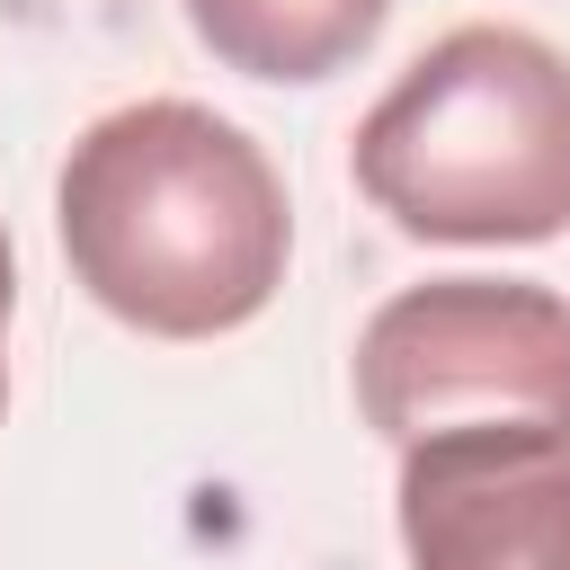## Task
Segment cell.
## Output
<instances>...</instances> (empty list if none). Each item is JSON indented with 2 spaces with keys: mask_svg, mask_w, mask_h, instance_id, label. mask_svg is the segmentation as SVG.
I'll return each instance as SVG.
<instances>
[{
  "mask_svg": "<svg viewBox=\"0 0 570 570\" xmlns=\"http://www.w3.org/2000/svg\"><path fill=\"white\" fill-rule=\"evenodd\" d=\"M347 160L410 240H552L570 232V53L472 18L365 107Z\"/></svg>",
  "mask_w": 570,
  "mask_h": 570,
  "instance_id": "obj_2",
  "label": "cell"
},
{
  "mask_svg": "<svg viewBox=\"0 0 570 570\" xmlns=\"http://www.w3.org/2000/svg\"><path fill=\"white\" fill-rule=\"evenodd\" d=\"M392 0H187V27L223 71L249 80H330L383 36Z\"/></svg>",
  "mask_w": 570,
  "mask_h": 570,
  "instance_id": "obj_5",
  "label": "cell"
},
{
  "mask_svg": "<svg viewBox=\"0 0 570 570\" xmlns=\"http://www.w3.org/2000/svg\"><path fill=\"white\" fill-rule=\"evenodd\" d=\"M53 223L89 303L142 338H223L258 321L294 249L276 160L196 98L98 116L62 160Z\"/></svg>",
  "mask_w": 570,
  "mask_h": 570,
  "instance_id": "obj_1",
  "label": "cell"
},
{
  "mask_svg": "<svg viewBox=\"0 0 570 570\" xmlns=\"http://www.w3.org/2000/svg\"><path fill=\"white\" fill-rule=\"evenodd\" d=\"M0 303H18V267H9V232H0Z\"/></svg>",
  "mask_w": 570,
  "mask_h": 570,
  "instance_id": "obj_6",
  "label": "cell"
},
{
  "mask_svg": "<svg viewBox=\"0 0 570 570\" xmlns=\"http://www.w3.org/2000/svg\"><path fill=\"white\" fill-rule=\"evenodd\" d=\"M0 330H9V303H0ZM0 410H9V347H0Z\"/></svg>",
  "mask_w": 570,
  "mask_h": 570,
  "instance_id": "obj_7",
  "label": "cell"
},
{
  "mask_svg": "<svg viewBox=\"0 0 570 570\" xmlns=\"http://www.w3.org/2000/svg\"><path fill=\"white\" fill-rule=\"evenodd\" d=\"M356 410L392 445L570 436V303L525 276H428L365 321Z\"/></svg>",
  "mask_w": 570,
  "mask_h": 570,
  "instance_id": "obj_3",
  "label": "cell"
},
{
  "mask_svg": "<svg viewBox=\"0 0 570 570\" xmlns=\"http://www.w3.org/2000/svg\"><path fill=\"white\" fill-rule=\"evenodd\" d=\"M410 570H570V436L401 445Z\"/></svg>",
  "mask_w": 570,
  "mask_h": 570,
  "instance_id": "obj_4",
  "label": "cell"
}]
</instances>
